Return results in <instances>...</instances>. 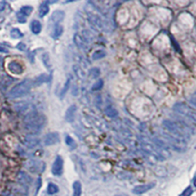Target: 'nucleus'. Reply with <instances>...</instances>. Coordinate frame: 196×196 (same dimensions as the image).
<instances>
[{"mask_svg":"<svg viewBox=\"0 0 196 196\" xmlns=\"http://www.w3.org/2000/svg\"><path fill=\"white\" fill-rule=\"evenodd\" d=\"M174 111L177 114H180L185 117L190 119L193 122H196V109L190 107L185 103H176L174 107Z\"/></svg>","mask_w":196,"mask_h":196,"instance_id":"20e7f679","label":"nucleus"},{"mask_svg":"<svg viewBox=\"0 0 196 196\" xmlns=\"http://www.w3.org/2000/svg\"><path fill=\"white\" fill-rule=\"evenodd\" d=\"M78 1V0H65V3H72V2H76Z\"/></svg>","mask_w":196,"mask_h":196,"instance_id":"58836bf2","label":"nucleus"},{"mask_svg":"<svg viewBox=\"0 0 196 196\" xmlns=\"http://www.w3.org/2000/svg\"><path fill=\"white\" fill-rule=\"evenodd\" d=\"M74 41H75V44L79 49H82V51H87V50L88 43H87V41L83 38L82 35L78 34V33H76L75 36H74Z\"/></svg>","mask_w":196,"mask_h":196,"instance_id":"f8f14e48","label":"nucleus"},{"mask_svg":"<svg viewBox=\"0 0 196 196\" xmlns=\"http://www.w3.org/2000/svg\"><path fill=\"white\" fill-rule=\"evenodd\" d=\"M17 180L19 181L20 185H22L23 186H29L32 185L33 180L32 177H30L29 175H28L26 172H23L21 171L19 174L17 176Z\"/></svg>","mask_w":196,"mask_h":196,"instance_id":"1a4fd4ad","label":"nucleus"},{"mask_svg":"<svg viewBox=\"0 0 196 196\" xmlns=\"http://www.w3.org/2000/svg\"><path fill=\"white\" fill-rule=\"evenodd\" d=\"M59 134L57 132H50L46 134V136L44 138V144L46 146H49V145H54L56 144L57 142H59Z\"/></svg>","mask_w":196,"mask_h":196,"instance_id":"4468645a","label":"nucleus"},{"mask_svg":"<svg viewBox=\"0 0 196 196\" xmlns=\"http://www.w3.org/2000/svg\"><path fill=\"white\" fill-rule=\"evenodd\" d=\"M0 52H4V53H7V52H8V50H7V49H5V48H3V47H0Z\"/></svg>","mask_w":196,"mask_h":196,"instance_id":"4c0bfd02","label":"nucleus"},{"mask_svg":"<svg viewBox=\"0 0 196 196\" xmlns=\"http://www.w3.org/2000/svg\"><path fill=\"white\" fill-rule=\"evenodd\" d=\"M74 71H75V73L77 74V76L79 78H84V73H83V71L82 70V68L79 66H78V65L74 66Z\"/></svg>","mask_w":196,"mask_h":196,"instance_id":"c85d7f7f","label":"nucleus"},{"mask_svg":"<svg viewBox=\"0 0 196 196\" xmlns=\"http://www.w3.org/2000/svg\"><path fill=\"white\" fill-rule=\"evenodd\" d=\"M24 143L28 148H34V147H36L39 144V139L34 134H29V136L24 137Z\"/></svg>","mask_w":196,"mask_h":196,"instance_id":"9d476101","label":"nucleus"},{"mask_svg":"<svg viewBox=\"0 0 196 196\" xmlns=\"http://www.w3.org/2000/svg\"><path fill=\"white\" fill-rule=\"evenodd\" d=\"M58 191H59V188H58V186L56 185H55V183H52V182L48 183V186H47V192H48V194L53 195L55 193H57Z\"/></svg>","mask_w":196,"mask_h":196,"instance_id":"4be33fe9","label":"nucleus"},{"mask_svg":"<svg viewBox=\"0 0 196 196\" xmlns=\"http://www.w3.org/2000/svg\"><path fill=\"white\" fill-rule=\"evenodd\" d=\"M41 29H42V27H41V24H40L39 21L33 20L32 23H30V29H32L33 33L38 34L41 32Z\"/></svg>","mask_w":196,"mask_h":196,"instance_id":"f3484780","label":"nucleus"},{"mask_svg":"<svg viewBox=\"0 0 196 196\" xmlns=\"http://www.w3.org/2000/svg\"><path fill=\"white\" fill-rule=\"evenodd\" d=\"M17 48L19 49V50H21V51H24L27 47H26V44H24L23 42H20V43L17 44Z\"/></svg>","mask_w":196,"mask_h":196,"instance_id":"72a5a7b5","label":"nucleus"},{"mask_svg":"<svg viewBox=\"0 0 196 196\" xmlns=\"http://www.w3.org/2000/svg\"><path fill=\"white\" fill-rule=\"evenodd\" d=\"M73 195L74 196H81L82 195V183L79 181H75L73 185Z\"/></svg>","mask_w":196,"mask_h":196,"instance_id":"6ab92c4d","label":"nucleus"},{"mask_svg":"<svg viewBox=\"0 0 196 196\" xmlns=\"http://www.w3.org/2000/svg\"><path fill=\"white\" fill-rule=\"evenodd\" d=\"M63 159L61 156H57L55 158V161L52 166V174L54 176H61L63 174Z\"/></svg>","mask_w":196,"mask_h":196,"instance_id":"0eeeda50","label":"nucleus"},{"mask_svg":"<svg viewBox=\"0 0 196 196\" xmlns=\"http://www.w3.org/2000/svg\"><path fill=\"white\" fill-rule=\"evenodd\" d=\"M2 64H3V58L0 57V70H1V68H2Z\"/></svg>","mask_w":196,"mask_h":196,"instance_id":"ea45409f","label":"nucleus"},{"mask_svg":"<svg viewBox=\"0 0 196 196\" xmlns=\"http://www.w3.org/2000/svg\"><path fill=\"white\" fill-rule=\"evenodd\" d=\"M28 106H29L28 103H26V102H19L15 105V109L19 112H23L28 108Z\"/></svg>","mask_w":196,"mask_h":196,"instance_id":"bb28decb","label":"nucleus"},{"mask_svg":"<svg viewBox=\"0 0 196 196\" xmlns=\"http://www.w3.org/2000/svg\"><path fill=\"white\" fill-rule=\"evenodd\" d=\"M163 127L171 136H174L183 140L189 138V134L191 133V130L189 127L182 125L180 122H173L171 120H165L163 122Z\"/></svg>","mask_w":196,"mask_h":196,"instance_id":"f03ea898","label":"nucleus"},{"mask_svg":"<svg viewBox=\"0 0 196 196\" xmlns=\"http://www.w3.org/2000/svg\"><path fill=\"white\" fill-rule=\"evenodd\" d=\"M48 12H49V6H48L47 1H45L42 3L39 7V17H41V18L44 17L45 15L48 14Z\"/></svg>","mask_w":196,"mask_h":196,"instance_id":"aec40b11","label":"nucleus"},{"mask_svg":"<svg viewBox=\"0 0 196 196\" xmlns=\"http://www.w3.org/2000/svg\"><path fill=\"white\" fill-rule=\"evenodd\" d=\"M189 101H190V103L192 104L193 106H195V107H196V96L191 97L190 99H189Z\"/></svg>","mask_w":196,"mask_h":196,"instance_id":"c9c22d12","label":"nucleus"},{"mask_svg":"<svg viewBox=\"0 0 196 196\" xmlns=\"http://www.w3.org/2000/svg\"><path fill=\"white\" fill-rule=\"evenodd\" d=\"M5 196H12V195H5Z\"/></svg>","mask_w":196,"mask_h":196,"instance_id":"37998d69","label":"nucleus"},{"mask_svg":"<svg viewBox=\"0 0 196 196\" xmlns=\"http://www.w3.org/2000/svg\"><path fill=\"white\" fill-rule=\"evenodd\" d=\"M105 112H106V114L109 116V117H111V118L117 117V116H118V111L116 109L112 108V107H107L106 110H105Z\"/></svg>","mask_w":196,"mask_h":196,"instance_id":"a878e982","label":"nucleus"},{"mask_svg":"<svg viewBox=\"0 0 196 196\" xmlns=\"http://www.w3.org/2000/svg\"><path fill=\"white\" fill-rule=\"evenodd\" d=\"M103 84H104V82H103L102 79H98V81H96V82L92 85V90L95 91V90L101 89L103 87Z\"/></svg>","mask_w":196,"mask_h":196,"instance_id":"7c9ffc66","label":"nucleus"},{"mask_svg":"<svg viewBox=\"0 0 196 196\" xmlns=\"http://www.w3.org/2000/svg\"><path fill=\"white\" fill-rule=\"evenodd\" d=\"M193 185H194V186L196 187V176L194 177V180H193Z\"/></svg>","mask_w":196,"mask_h":196,"instance_id":"a19ab883","label":"nucleus"},{"mask_svg":"<svg viewBox=\"0 0 196 196\" xmlns=\"http://www.w3.org/2000/svg\"><path fill=\"white\" fill-rule=\"evenodd\" d=\"M69 87H70V79L68 78V79L66 81V83H65V85H64V87H63L62 91H61V93H60V97H61V98H63V97H64V95L66 94L67 90H68Z\"/></svg>","mask_w":196,"mask_h":196,"instance_id":"2f4dec72","label":"nucleus"},{"mask_svg":"<svg viewBox=\"0 0 196 196\" xmlns=\"http://www.w3.org/2000/svg\"><path fill=\"white\" fill-rule=\"evenodd\" d=\"M192 194V188L190 186H188L187 188H185V190L183 191L182 196H190Z\"/></svg>","mask_w":196,"mask_h":196,"instance_id":"473e14b6","label":"nucleus"},{"mask_svg":"<svg viewBox=\"0 0 196 196\" xmlns=\"http://www.w3.org/2000/svg\"><path fill=\"white\" fill-rule=\"evenodd\" d=\"M45 122H46L45 116L36 111L28 113L24 119V128L32 134L39 132L42 130L43 126L45 125Z\"/></svg>","mask_w":196,"mask_h":196,"instance_id":"f257e3e1","label":"nucleus"},{"mask_svg":"<svg viewBox=\"0 0 196 196\" xmlns=\"http://www.w3.org/2000/svg\"><path fill=\"white\" fill-rule=\"evenodd\" d=\"M155 186V182H151V183H146V185H137L132 189V192L134 194H143L147 191H149L150 189H152Z\"/></svg>","mask_w":196,"mask_h":196,"instance_id":"ddd939ff","label":"nucleus"},{"mask_svg":"<svg viewBox=\"0 0 196 196\" xmlns=\"http://www.w3.org/2000/svg\"><path fill=\"white\" fill-rule=\"evenodd\" d=\"M87 19L90 22V24H93L94 27H97L98 29H102L103 28V21L98 15L92 14V13H88Z\"/></svg>","mask_w":196,"mask_h":196,"instance_id":"2eb2a0df","label":"nucleus"},{"mask_svg":"<svg viewBox=\"0 0 196 196\" xmlns=\"http://www.w3.org/2000/svg\"><path fill=\"white\" fill-rule=\"evenodd\" d=\"M24 166L30 173H41L45 169V164L43 162L34 160V159H30V160L27 161Z\"/></svg>","mask_w":196,"mask_h":196,"instance_id":"39448f33","label":"nucleus"},{"mask_svg":"<svg viewBox=\"0 0 196 196\" xmlns=\"http://www.w3.org/2000/svg\"><path fill=\"white\" fill-rule=\"evenodd\" d=\"M33 12V7L32 6H23V7L18 11L17 13V20L19 23H26L28 17Z\"/></svg>","mask_w":196,"mask_h":196,"instance_id":"423d86ee","label":"nucleus"},{"mask_svg":"<svg viewBox=\"0 0 196 196\" xmlns=\"http://www.w3.org/2000/svg\"><path fill=\"white\" fill-rule=\"evenodd\" d=\"M7 68L10 71V73L14 74V75H22L24 73V68L20 62H18V61H10L7 65Z\"/></svg>","mask_w":196,"mask_h":196,"instance_id":"6e6552de","label":"nucleus"},{"mask_svg":"<svg viewBox=\"0 0 196 196\" xmlns=\"http://www.w3.org/2000/svg\"><path fill=\"white\" fill-rule=\"evenodd\" d=\"M10 35H11V38H12L18 39V38H23V35H24V34L22 33V32H21V30H20L19 29L15 28V29H11Z\"/></svg>","mask_w":196,"mask_h":196,"instance_id":"412c9836","label":"nucleus"},{"mask_svg":"<svg viewBox=\"0 0 196 196\" xmlns=\"http://www.w3.org/2000/svg\"><path fill=\"white\" fill-rule=\"evenodd\" d=\"M65 142H66L67 145L70 146V147H74V148L76 147L75 140H74L70 136H66V137H65Z\"/></svg>","mask_w":196,"mask_h":196,"instance_id":"c756f323","label":"nucleus"},{"mask_svg":"<svg viewBox=\"0 0 196 196\" xmlns=\"http://www.w3.org/2000/svg\"><path fill=\"white\" fill-rule=\"evenodd\" d=\"M58 1H59V0H47V3H49V4H54V3H56Z\"/></svg>","mask_w":196,"mask_h":196,"instance_id":"e433bc0d","label":"nucleus"},{"mask_svg":"<svg viewBox=\"0 0 196 196\" xmlns=\"http://www.w3.org/2000/svg\"><path fill=\"white\" fill-rule=\"evenodd\" d=\"M116 196H124V195H116Z\"/></svg>","mask_w":196,"mask_h":196,"instance_id":"79ce46f5","label":"nucleus"},{"mask_svg":"<svg viewBox=\"0 0 196 196\" xmlns=\"http://www.w3.org/2000/svg\"><path fill=\"white\" fill-rule=\"evenodd\" d=\"M105 55H106V53L104 50H96L92 54V59L93 60H99V59H102V58L105 57Z\"/></svg>","mask_w":196,"mask_h":196,"instance_id":"5701e85b","label":"nucleus"},{"mask_svg":"<svg viewBox=\"0 0 196 196\" xmlns=\"http://www.w3.org/2000/svg\"><path fill=\"white\" fill-rule=\"evenodd\" d=\"M63 27L61 24H56L52 30V38H59L63 33Z\"/></svg>","mask_w":196,"mask_h":196,"instance_id":"a211bd4d","label":"nucleus"},{"mask_svg":"<svg viewBox=\"0 0 196 196\" xmlns=\"http://www.w3.org/2000/svg\"><path fill=\"white\" fill-rule=\"evenodd\" d=\"M41 59H42V62H43V64L45 65L46 68H50L51 65H50V59H49V54L48 53H44L43 55L41 56Z\"/></svg>","mask_w":196,"mask_h":196,"instance_id":"cd10ccee","label":"nucleus"},{"mask_svg":"<svg viewBox=\"0 0 196 196\" xmlns=\"http://www.w3.org/2000/svg\"><path fill=\"white\" fill-rule=\"evenodd\" d=\"M65 18V12L62 10H56L54 11L51 17H50V24L56 26V24H59V23H61Z\"/></svg>","mask_w":196,"mask_h":196,"instance_id":"9b49d317","label":"nucleus"},{"mask_svg":"<svg viewBox=\"0 0 196 196\" xmlns=\"http://www.w3.org/2000/svg\"><path fill=\"white\" fill-rule=\"evenodd\" d=\"M88 75L91 78H96L100 76V70L98 68H92V69L89 70Z\"/></svg>","mask_w":196,"mask_h":196,"instance_id":"393cba45","label":"nucleus"},{"mask_svg":"<svg viewBox=\"0 0 196 196\" xmlns=\"http://www.w3.org/2000/svg\"><path fill=\"white\" fill-rule=\"evenodd\" d=\"M12 1H14V0H12Z\"/></svg>","mask_w":196,"mask_h":196,"instance_id":"c03bdc74","label":"nucleus"},{"mask_svg":"<svg viewBox=\"0 0 196 196\" xmlns=\"http://www.w3.org/2000/svg\"><path fill=\"white\" fill-rule=\"evenodd\" d=\"M76 112H77V106L75 105V104H74V105H71L66 111L65 120L68 122H74V120H75V116H76Z\"/></svg>","mask_w":196,"mask_h":196,"instance_id":"dca6fc26","label":"nucleus"},{"mask_svg":"<svg viewBox=\"0 0 196 196\" xmlns=\"http://www.w3.org/2000/svg\"><path fill=\"white\" fill-rule=\"evenodd\" d=\"M5 6H6V1L5 0H2V1L0 2V12H2L4 10Z\"/></svg>","mask_w":196,"mask_h":196,"instance_id":"f704fd0d","label":"nucleus"},{"mask_svg":"<svg viewBox=\"0 0 196 196\" xmlns=\"http://www.w3.org/2000/svg\"><path fill=\"white\" fill-rule=\"evenodd\" d=\"M33 87V82L29 79H24V81L17 83L13 88H11L8 92V97L10 98H19L22 96L27 95L30 88Z\"/></svg>","mask_w":196,"mask_h":196,"instance_id":"7ed1b4c3","label":"nucleus"},{"mask_svg":"<svg viewBox=\"0 0 196 196\" xmlns=\"http://www.w3.org/2000/svg\"><path fill=\"white\" fill-rule=\"evenodd\" d=\"M48 81V77H47V75H45V74H42V75H40L39 77H38L35 78V83L38 84V85H39V84H41V83H44V82H46Z\"/></svg>","mask_w":196,"mask_h":196,"instance_id":"b1692460","label":"nucleus"}]
</instances>
